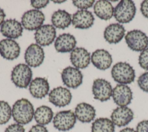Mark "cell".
Returning <instances> with one entry per match:
<instances>
[{
	"label": "cell",
	"mask_w": 148,
	"mask_h": 132,
	"mask_svg": "<svg viewBox=\"0 0 148 132\" xmlns=\"http://www.w3.org/2000/svg\"><path fill=\"white\" fill-rule=\"evenodd\" d=\"M34 108L31 102L26 98L16 101L12 109V116L14 120L21 125L27 124L32 120Z\"/></svg>",
	"instance_id": "cell-1"
},
{
	"label": "cell",
	"mask_w": 148,
	"mask_h": 132,
	"mask_svg": "<svg viewBox=\"0 0 148 132\" xmlns=\"http://www.w3.org/2000/svg\"><path fill=\"white\" fill-rule=\"evenodd\" d=\"M111 75L113 80L121 84L132 83L135 77L134 68L127 62H118L112 67Z\"/></svg>",
	"instance_id": "cell-2"
},
{
	"label": "cell",
	"mask_w": 148,
	"mask_h": 132,
	"mask_svg": "<svg viewBox=\"0 0 148 132\" xmlns=\"http://www.w3.org/2000/svg\"><path fill=\"white\" fill-rule=\"evenodd\" d=\"M134 2L131 0H122L114 8L113 16L120 23H127L134 19L136 13Z\"/></svg>",
	"instance_id": "cell-3"
},
{
	"label": "cell",
	"mask_w": 148,
	"mask_h": 132,
	"mask_svg": "<svg viewBox=\"0 0 148 132\" xmlns=\"http://www.w3.org/2000/svg\"><path fill=\"white\" fill-rule=\"evenodd\" d=\"M32 77V72L29 66L24 63H19L15 66L11 73V80L14 85L25 88L30 84Z\"/></svg>",
	"instance_id": "cell-4"
},
{
	"label": "cell",
	"mask_w": 148,
	"mask_h": 132,
	"mask_svg": "<svg viewBox=\"0 0 148 132\" xmlns=\"http://www.w3.org/2000/svg\"><path fill=\"white\" fill-rule=\"evenodd\" d=\"M125 40L128 47L134 51H143L148 47V37L139 30L128 31L125 36Z\"/></svg>",
	"instance_id": "cell-5"
},
{
	"label": "cell",
	"mask_w": 148,
	"mask_h": 132,
	"mask_svg": "<svg viewBox=\"0 0 148 132\" xmlns=\"http://www.w3.org/2000/svg\"><path fill=\"white\" fill-rule=\"evenodd\" d=\"M76 122L75 113L71 110L58 112L53 117L54 128L59 131H66L72 129Z\"/></svg>",
	"instance_id": "cell-6"
},
{
	"label": "cell",
	"mask_w": 148,
	"mask_h": 132,
	"mask_svg": "<svg viewBox=\"0 0 148 132\" xmlns=\"http://www.w3.org/2000/svg\"><path fill=\"white\" fill-rule=\"evenodd\" d=\"M45 15L38 9H31L25 12L21 17V24L27 30L38 29L45 21Z\"/></svg>",
	"instance_id": "cell-7"
},
{
	"label": "cell",
	"mask_w": 148,
	"mask_h": 132,
	"mask_svg": "<svg viewBox=\"0 0 148 132\" xmlns=\"http://www.w3.org/2000/svg\"><path fill=\"white\" fill-rule=\"evenodd\" d=\"M112 91L111 84L103 79H97L93 82L92 92L95 99L101 102L110 99L112 95Z\"/></svg>",
	"instance_id": "cell-8"
},
{
	"label": "cell",
	"mask_w": 148,
	"mask_h": 132,
	"mask_svg": "<svg viewBox=\"0 0 148 132\" xmlns=\"http://www.w3.org/2000/svg\"><path fill=\"white\" fill-rule=\"evenodd\" d=\"M72 98L71 91L61 86L53 88L49 94V102L58 107H64L69 105Z\"/></svg>",
	"instance_id": "cell-9"
},
{
	"label": "cell",
	"mask_w": 148,
	"mask_h": 132,
	"mask_svg": "<svg viewBox=\"0 0 148 132\" xmlns=\"http://www.w3.org/2000/svg\"><path fill=\"white\" fill-rule=\"evenodd\" d=\"M45 52L43 48L36 44H31L25 52L24 59L28 66L32 67L39 66L43 62Z\"/></svg>",
	"instance_id": "cell-10"
},
{
	"label": "cell",
	"mask_w": 148,
	"mask_h": 132,
	"mask_svg": "<svg viewBox=\"0 0 148 132\" xmlns=\"http://www.w3.org/2000/svg\"><path fill=\"white\" fill-rule=\"evenodd\" d=\"M83 77V74L79 69L72 66L64 68L61 72V79L64 85L74 89L82 84Z\"/></svg>",
	"instance_id": "cell-11"
},
{
	"label": "cell",
	"mask_w": 148,
	"mask_h": 132,
	"mask_svg": "<svg viewBox=\"0 0 148 132\" xmlns=\"http://www.w3.org/2000/svg\"><path fill=\"white\" fill-rule=\"evenodd\" d=\"M112 97L118 106H127L132 99V92L128 85L119 84L113 89Z\"/></svg>",
	"instance_id": "cell-12"
},
{
	"label": "cell",
	"mask_w": 148,
	"mask_h": 132,
	"mask_svg": "<svg viewBox=\"0 0 148 132\" xmlns=\"http://www.w3.org/2000/svg\"><path fill=\"white\" fill-rule=\"evenodd\" d=\"M35 40L41 46H47L52 44L56 36L55 27L51 24H44L36 30Z\"/></svg>",
	"instance_id": "cell-13"
},
{
	"label": "cell",
	"mask_w": 148,
	"mask_h": 132,
	"mask_svg": "<svg viewBox=\"0 0 148 132\" xmlns=\"http://www.w3.org/2000/svg\"><path fill=\"white\" fill-rule=\"evenodd\" d=\"M110 117L114 126L123 127L134 119V112L127 106H119L113 110Z\"/></svg>",
	"instance_id": "cell-14"
},
{
	"label": "cell",
	"mask_w": 148,
	"mask_h": 132,
	"mask_svg": "<svg viewBox=\"0 0 148 132\" xmlns=\"http://www.w3.org/2000/svg\"><path fill=\"white\" fill-rule=\"evenodd\" d=\"M20 47L14 40L9 38L0 41V54L7 60L16 59L20 55Z\"/></svg>",
	"instance_id": "cell-15"
},
{
	"label": "cell",
	"mask_w": 148,
	"mask_h": 132,
	"mask_svg": "<svg viewBox=\"0 0 148 132\" xmlns=\"http://www.w3.org/2000/svg\"><path fill=\"white\" fill-rule=\"evenodd\" d=\"M94 20V17L90 11L79 10L72 15V23L75 28L87 29L93 25Z\"/></svg>",
	"instance_id": "cell-16"
},
{
	"label": "cell",
	"mask_w": 148,
	"mask_h": 132,
	"mask_svg": "<svg viewBox=\"0 0 148 132\" xmlns=\"http://www.w3.org/2000/svg\"><path fill=\"white\" fill-rule=\"evenodd\" d=\"M49 84L45 77H36L29 85V91L31 95L37 99L45 97L49 93Z\"/></svg>",
	"instance_id": "cell-17"
},
{
	"label": "cell",
	"mask_w": 148,
	"mask_h": 132,
	"mask_svg": "<svg viewBox=\"0 0 148 132\" xmlns=\"http://www.w3.org/2000/svg\"><path fill=\"white\" fill-rule=\"evenodd\" d=\"M1 34L9 39H16L22 35L23 31L21 23L16 19H8L1 26Z\"/></svg>",
	"instance_id": "cell-18"
},
{
	"label": "cell",
	"mask_w": 148,
	"mask_h": 132,
	"mask_svg": "<svg viewBox=\"0 0 148 132\" xmlns=\"http://www.w3.org/2000/svg\"><path fill=\"white\" fill-rule=\"evenodd\" d=\"M90 53L84 48L76 47L71 52L70 60L77 69H84L90 63Z\"/></svg>",
	"instance_id": "cell-19"
},
{
	"label": "cell",
	"mask_w": 148,
	"mask_h": 132,
	"mask_svg": "<svg viewBox=\"0 0 148 132\" xmlns=\"http://www.w3.org/2000/svg\"><path fill=\"white\" fill-rule=\"evenodd\" d=\"M91 60L97 69L105 70L109 68L112 63V58L110 53L103 49H97L92 52Z\"/></svg>",
	"instance_id": "cell-20"
},
{
	"label": "cell",
	"mask_w": 148,
	"mask_h": 132,
	"mask_svg": "<svg viewBox=\"0 0 148 132\" xmlns=\"http://www.w3.org/2000/svg\"><path fill=\"white\" fill-rule=\"evenodd\" d=\"M125 30L119 23H112L108 26L103 32L105 40L109 44L119 43L125 35Z\"/></svg>",
	"instance_id": "cell-21"
},
{
	"label": "cell",
	"mask_w": 148,
	"mask_h": 132,
	"mask_svg": "<svg viewBox=\"0 0 148 132\" xmlns=\"http://www.w3.org/2000/svg\"><path fill=\"white\" fill-rule=\"evenodd\" d=\"M76 45L75 37L69 33L60 34L56 40L54 47L58 52L65 53L72 52Z\"/></svg>",
	"instance_id": "cell-22"
},
{
	"label": "cell",
	"mask_w": 148,
	"mask_h": 132,
	"mask_svg": "<svg viewBox=\"0 0 148 132\" xmlns=\"http://www.w3.org/2000/svg\"><path fill=\"white\" fill-rule=\"evenodd\" d=\"M76 119L82 123H90L92 121L96 115V111L91 105L81 102L78 104L75 109Z\"/></svg>",
	"instance_id": "cell-23"
},
{
	"label": "cell",
	"mask_w": 148,
	"mask_h": 132,
	"mask_svg": "<svg viewBox=\"0 0 148 132\" xmlns=\"http://www.w3.org/2000/svg\"><path fill=\"white\" fill-rule=\"evenodd\" d=\"M94 12L96 16L101 19L108 20L113 16L114 8L108 1L99 0L95 3Z\"/></svg>",
	"instance_id": "cell-24"
},
{
	"label": "cell",
	"mask_w": 148,
	"mask_h": 132,
	"mask_svg": "<svg viewBox=\"0 0 148 132\" xmlns=\"http://www.w3.org/2000/svg\"><path fill=\"white\" fill-rule=\"evenodd\" d=\"M51 20L53 26L58 28L65 29L72 22L71 15L65 10L58 9L53 13Z\"/></svg>",
	"instance_id": "cell-25"
},
{
	"label": "cell",
	"mask_w": 148,
	"mask_h": 132,
	"mask_svg": "<svg viewBox=\"0 0 148 132\" xmlns=\"http://www.w3.org/2000/svg\"><path fill=\"white\" fill-rule=\"evenodd\" d=\"M52 109L46 105H42L36 109L34 117L38 124L45 126L48 124L53 118Z\"/></svg>",
	"instance_id": "cell-26"
},
{
	"label": "cell",
	"mask_w": 148,
	"mask_h": 132,
	"mask_svg": "<svg viewBox=\"0 0 148 132\" xmlns=\"http://www.w3.org/2000/svg\"><path fill=\"white\" fill-rule=\"evenodd\" d=\"M115 126L112 121L106 117L95 119L91 125V132H114Z\"/></svg>",
	"instance_id": "cell-27"
},
{
	"label": "cell",
	"mask_w": 148,
	"mask_h": 132,
	"mask_svg": "<svg viewBox=\"0 0 148 132\" xmlns=\"http://www.w3.org/2000/svg\"><path fill=\"white\" fill-rule=\"evenodd\" d=\"M12 116V108L8 102L0 101V124H5Z\"/></svg>",
	"instance_id": "cell-28"
},
{
	"label": "cell",
	"mask_w": 148,
	"mask_h": 132,
	"mask_svg": "<svg viewBox=\"0 0 148 132\" xmlns=\"http://www.w3.org/2000/svg\"><path fill=\"white\" fill-rule=\"evenodd\" d=\"M138 84L139 88L146 92H148V72L142 74L138 79Z\"/></svg>",
	"instance_id": "cell-29"
},
{
	"label": "cell",
	"mask_w": 148,
	"mask_h": 132,
	"mask_svg": "<svg viewBox=\"0 0 148 132\" xmlns=\"http://www.w3.org/2000/svg\"><path fill=\"white\" fill-rule=\"evenodd\" d=\"M139 65L144 70H148V48L141 52L139 56Z\"/></svg>",
	"instance_id": "cell-30"
},
{
	"label": "cell",
	"mask_w": 148,
	"mask_h": 132,
	"mask_svg": "<svg viewBox=\"0 0 148 132\" xmlns=\"http://www.w3.org/2000/svg\"><path fill=\"white\" fill-rule=\"evenodd\" d=\"M73 4L76 8L80 9L81 10H86V9L90 8L92 6L94 3L95 2L94 0H86V1H73Z\"/></svg>",
	"instance_id": "cell-31"
},
{
	"label": "cell",
	"mask_w": 148,
	"mask_h": 132,
	"mask_svg": "<svg viewBox=\"0 0 148 132\" xmlns=\"http://www.w3.org/2000/svg\"><path fill=\"white\" fill-rule=\"evenodd\" d=\"M4 132H25V129L20 124L14 123L7 127Z\"/></svg>",
	"instance_id": "cell-32"
},
{
	"label": "cell",
	"mask_w": 148,
	"mask_h": 132,
	"mask_svg": "<svg viewBox=\"0 0 148 132\" xmlns=\"http://www.w3.org/2000/svg\"><path fill=\"white\" fill-rule=\"evenodd\" d=\"M49 3L48 0H32L31 1V6L35 9H41L46 7Z\"/></svg>",
	"instance_id": "cell-33"
},
{
	"label": "cell",
	"mask_w": 148,
	"mask_h": 132,
	"mask_svg": "<svg viewBox=\"0 0 148 132\" xmlns=\"http://www.w3.org/2000/svg\"><path fill=\"white\" fill-rule=\"evenodd\" d=\"M136 132H148V120H144L138 123Z\"/></svg>",
	"instance_id": "cell-34"
},
{
	"label": "cell",
	"mask_w": 148,
	"mask_h": 132,
	"mask_svg": "<svg viewBox=\"0 0 148 132\" xmlns=\"http://www.w3.org/2000/svg\"><path fill=\"white\" fill-rule=\"evenodd\" d=\"M140 12L144 17L148 19V0H145L141 3Z\"/></svg>",
	"instance_id": "cell-35"
},
{
	"label": "cell",
	"mask_w": 148,
	"mask_h": 132,
	"mask_svg": "<svg viewBox=\"0 0 148 132\" xmlns=\"http://www.w3.org/2000/svg\"><path fill=\"white\" fill-rule=\"evenodd\" d=\"M28 132H49L47 128L40 124H36L30 129Z\"/></svg>",
	"instance_id": "cell-36"
},
{
	"label": "cell",
	"mask_w": 148,
	"mask_h": 132,
	"mask_svg": "<svg viewBox=\"0 0 148 132\" xmlns=\"http://www.w3.org/2000/svg\"><path fill=\"white\" fill-rule=\"evenodd\" d=\"M6 16V15L4 12V10L0 8V26L4 22V19Z\"/></svg>",
	"instance_id": "cell-37"
},
{
	"label": "cell",
	"mask_w": 148,
	"mask_h": 132,
	"mask_svg": "<svg viewBox=\"0 0 148 132\" xmlns=\"http://www.w3.org/2000/svg\"><path fill=\"white\" fill-rule=\"evenodd\" d=\"M120 132H136V131L131 127H125L120 131Z\"/></svg>",
	"instance_id": "cell-38"
},
{
	"label": "cell",
	"mask_w": 148,
	"mask_h": 132,
	"mask_svg": "<svg viewBox=\"0 0 148 132\" xmlns=\"http://www.w3.org/2000/svg\"><path fill=\"white\" fill-rule=\"evenodd\" d=\"M53 2L54 3H62V2H65V1H53Z\"/></svg>",
	"instance_id": "cell-39"
}]
</instances>
